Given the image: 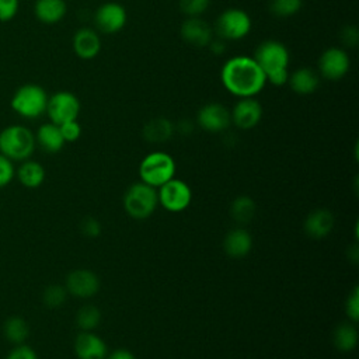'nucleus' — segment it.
<instances>
[{
    "mask_svg": "<svg viewBox=\"0 0 359 359\" xmlns=\"http://www.w3.org/2000/svg\"><path fill=\"white\" fill-rule=\"evenodd\" d=\"M220 80L224 88L238 97H254L266 84V76L257 60L251 56L230 57L220 70Z\"/></svg>",
    "mask_w": 359,
    "mask_h": 359,
    "instance_id": "f257e3e1",
    "label": "nucleus"
},
{
    "mask_svg": "<svg viewBox=\"0 0 359 359\" xmlns=\"http://www.w3.org/2000/svg\"><path fill=\"white\" fill-rule=\"evenodd\" d=\"M266 76V81L273 86H283L289 79L290 55L287 48L275 39L264 41L252 56Z\"/></svg>",
    "mask_w": 359,
    "mask_h": 359,
    "instance_id": "f03ea898",
    "label": "nucleus"
},
{
    "mask_svg": "<svg viewBox=\"0 0 359 359\" xmlns=\"http://www.w3.org/2000/svg\"><path fill=\"white\" fill-rule=\"evenodd\" d=\"M35 149V136L22 125H10L0 132V153L11 161L28 160Z\"/></svg>",
    "mask_w": 359,
    "mask_h": 359,
    "instance_id": "7ed1b4c3",
    "label": "nucleus"
},
{
    "mask_svg": "<svg viewBox=\"0 0 359 359\" xmlns=\"http://www.w3.org/2000/svg\"><path fill=\"white\" fill-rule=\"evenodd\" d=\"M139 175L142 182L158 188L175 175V161L164 151H153L144 156L139 164Z\"/></svg>",
    "mask_w": 359,
    "mask_h": 359,
    "instance_id": "20e7f679",
    "label": "nucleus"
},
{
    "mask_svg": "<svg viewBox=\"0 0 359 359\" xmlns=\"http://www.w3.org/2000/svg\"><path fill=\"white\" fill-rule=\"evenodd\" d=\"M157 206V189L142 181L132 184L123 195V208L126 213L136 220L147 219L153 215Z\"/></svg>",
    "mask_w": 359,
    "mask_h": 359,
    "instance_id": "39448f33",
    "label": "nucleus"
},
{
    "mask_svg": "<svg viewBox=\"0 0 359 359\" xmlns=\"http://www.w3.org/2000/svg\"><path fill=\"white\" fill-rule=\"evenodd\" d=\"M48 95L46 91L36 84H25L20 87L13 98L11 108L24 118L34 119L46 112Z\"/></svg>",
    "mask_w": 359,
    "mask_h": 359,
    "instance_id": "423d86ee",
    "label": "nucleus"
},
{
    "mask_svg": "<svg viewBox=\"0 0 359 359\" xmlns=\"http://www.w3.org/2000/svg\"><path fill=\"white\" fill-rule=\"evenodd\" d=\"M215 29L222 39L237 41L251 31V18L241 8H227L217 17Z\"/></svg>",
    "mask_w": 359,
    "mask_h": 359,
    "instance_id": "0eeeda50",
    "label": "nucleus"
},
{
    "mask_svg": "<svg viewBox=\"0 0 359 359\" xmlns=\"http://www.w3.org/2000/svg\"><path fill=\"white\" fill-rule=\"evenodd\" d=\"M158 205H161L165 210L178 213L185 210L192 201V189L191 187L177 178H171L165 184L157 188Z\"/></svg>",
    "mask_w": 359,
    "mask_h": 359,
    "instance_id": "6e6552de",
    "label": "nucleus"
},
{
    "mask_svg": "<svg viewBox=\"0 0 359 359\" xmlns=\"http://www.w3.org/2000/svg\"><path fill=\"white\" fill-rule=\"evenodd\" d=\"M46 112L50 118V122L56 125L76 121L80 114V101L73 93L59 91L48 98Z\"/></svg>",
    "mask_w": 359,
    "mask_h": 359,
    "instance_id": "1a4fd4ad",
    "label": "nucleus"
},
{
    "mask_svg": "<svg viewBox=\"0 0 359 359\" xmlns=\"http://www.w3.org/2000/svg\"><path fill=\"white\" fill-rule=\"evenodd\" d=\"M128 20L126 10L122 4L108 1L100 6L94 14V22L98 31L104 34H115L121 31Z\"/></svg>",
    "mask_w": 359,
    "mask_h": 359,
    "instance_id": "9d476101",
    "label": "nucleus"
},
{
    "mask_svg": "<svg viewBox=\"0 0 359 359\" xmlns=\"http://www.w3.org/2000/svg\"><path fill=\"white\" fill-rule=\"evenodd\" d=\"M349 56L341 48H328L325 49L318 59L320 74L328 80H339L349 70Z\"/></svg>",
    "mask_w": 359,
    "mask_h": 359,
    "instance_id": "9b49d317",
    "label": "nucleus"
},
{
    "mask_svg": "<svg viewBox=\"0 0 359 359\" xmlns=\"http://www.w3.org/2000/svg\"><path fill=\"white\" fill-rule=\"evenodd\" d=\"M198 125L208 132H223L231 123L230 111L219 102H208L205 104L196 114Z\"/></svg>",
    "mask_w": 359,
    "mask_h": 359,
    "instance_id": "f8f14e48",
    "label": "nucleus"
},
{
    "mask_svg": "<svg viewBox=\"0 0 359 359\" xmlns=\"http://www.w3.org/2000/svg\"><path fill=\"white\" fill-rule=\"evenodd\" d=\"M65 287L67 293L80 299H87L100 290V279L90 269H74L67 275Z\"/></svg>",
    "mask_w": 359,
    "mask_h": 359,
    "instance_id": "ddd939ff",
    "label": "nucleus"
},
{
    "mask_svg": "<svg viewBox=\"0 0 359 359\" xmlns=\"http://www.w3.org/2000/svg\"><path fill=\"white\" fill-rule=\"evenodd\" d=\"M231 122L240 129H252L262 118V105L254 98H240L230 111Z\"/></svg>",
    "mask_w": 359,
    "mask_h": 359,
    "instance_id": "4468645a",
    "label": "nucleus"
},
{
    "mask_svg": "<svg viewBox=\"0 0 359 359\" xmlns=\"http://www.w3.org/2000/svg\"><path fill=\"white\" fill-rule=\"evenodd\" d=\"M74 353L79 359H105L108 348L105 341L91 331H81L74 338Z\"/></svg>",
    "mask_w": 359,
    "mask_h": 359,
    "instance_id": "2eb2a0df",
    "label": "nucleus"
},
{
    "mask_svg": "<svg viewBox=\"0 0 359 359\" xmlns=\"http://www.w3.org/2000/svg\"><path fill=\"white\" fill-rule=\"evenodd\" d=\"M180 32L185 42L198 48L208 46L213 39L212 27L201 17H188L182 22Z\"/></svg>",
    "mask_w": 359,
    "mask_h": 359,
    "instance_id": "dca6fc26",
    "label": "nucleus"
},
{
    "mask_svg": "<svg viewBox=\"0 0 359 359\" xmlns=\"http://www.w3.org/2000/svg\"><path fill=\"white\" fill-rule=\"evenodd\" d=\"M334 224V215L328 209H316L307 215L303 227L309 237L323 238L332 231Z\"/></svg>",
    "mask_w": 359,
    "mask_h": 359,
    "instance_id": "f3484780",
    "label": "nucleus"
},
{
    "mask_svg": "<svg viewBox=\"0 0 359 359\" xmlns=\"http://www.w3.org/2000/svg\"><path fill=\"white\" fill-rule=\"evenodd\" d=\"M74 53L81 59H94L101 50V39L97 31L91 28H80L73 36Z\"/></svg>",
    "mask_w": 359,
    "mask_h": 359,
    "instance_id": "a211bd4d",
    "label": "nucleus"
},
{
    "mask_svg": "<svg viewBox=\"0 0 359 359\" xmlns=\"http://www.w3.org/2000/svg\"><path fill=\"white\" fill-rule=\"evenodd\" d=\"M224 252L231 258H243L252 248V237L244 229L230 230L223 240Z\"/></svg>",
    "mask_w": 359,
    "mask_h": 359,
    "instance_id": "6ab92c4d",
    "label": "nucleus"
},
{
    "mask_svg": "<svg viewBox=\"0 0 359 359\" xmlns=\"http://www.w3.org/2000/svg\"><path fill=\"white\" fill-rule=\"evenodd\" d=\"M287 83L296 94L307 95L318 88L320 77L310 67H299L292 74H289Z\"/></svg>",
    "mask_w": 359,
    "mask_h": 359,
    "instance_id": "aec40b11",
    "label": "nucleus"
},
{
    "mask_svg": "<svg viewBox=\"0 0 359 359\" xmlns=\"http://www.w3.org/2000/svg\"><path fill=\"white\" fill-rule=\"evenodd\" d=\"M35 142L39 143V146L48 151V153H57L65 146V139L60 133V128L56 123H43L39 126L36 132Z\"/></svg>",
    "mask_w": 359,
    "mask_h": 359,
    "instance_id": "412c9836",
    "label": "nucleus"
},
{
    "mask_svg": "<svg viewBox=\"0 0 359 359\" xmlns=\"http://www.w3.org/2000/svg\"><path fill=\"white\" fill-rule=\"evenodd\" d=\"M65 0H36L35 1V15L39 21L45 24H55L60 21L66 14Z\"/></svg>",
    "mask_w": 359,
    "mask_h": 359,
    "instance_id": "4be33fe9",
    "label": "nucleus"
},
{
    "mask_svg": "<svg viewBox=\"0 0 359 359\" xmlns=\"http://www.w3.org/2000/svg\"><path fill=\"white\" fill-rule=\"evenodd\" d=\"M174 133V125L170 119L158 116L150 119L143 126V137L150 143H163Z\"/></svg>",
    "mask_w": 359,
    "mask_h": 359,
    "instance_id": "5701e85b",
    "label": "nucleus"
},
{
    "mask_svg": "<svg viewBox=\"0 0 359 359\" xmlns=\"http://www.w3.org/2000/svg\"><path fill=\"white\" fill-rule=\"evenodd\" d=\"M17 178L25 188H38L45 180V168L34 160H24L17 170Z\"/></svg>",
    "mask_w": 359,
    "mask_h": 359,
    "instance_id": "b1692460",
    "label": "nucleus"
},
{
    "mask_svg": "<svg viewBox=\"0 0 359 359\" xmlns=\"http://www.w3.org/2000/svg\"><path fill=\"white\" fill-rule=\"evenodd\" d=\"M332 342L341 352H351L358 345V331L352 323L339 324L332 334Z\"/></svg>",
    "mask_w": 359,
    "mask_h": 359,
    "instance_id": "393cba45",
    "label": "nucleus"
},
{
    "mask_svg": "<svg viewBox=\"0 0 359 359\" xmlns=\"http://www.w3.org/2000/svg\"><path fill=\"white\" fill-rule=\"evenodd\" d=\"M3 332H4V337L11 344L20 345V344H24L27 341V338L29 335V325L22 317L13 316V317H8L4 321Z\"/></svg>",
    "mask_w": 359,
    "mask_h": 359,
    "instance_id": "a878e982",
    "label": "nucleus"
},
{
    "mask_svg": "<svg viewBox=\"0 0 359 359\" xmlns=\"http://www.w3.org/2000/svg\"><path fill=\"white\" fill-rule=\"evenodd\" d=\"M255 213H257V205L247 195L237 196L230 205V215L233 220L237 223H241V224L250 223L255 216Z\"/></svg>",
    "mask_w": 359,
    "mask_h": 359,
    "instance_id": "bb28decb",
    "label": "nucleus"
},
{
    "mask_svg": "<svg viewBox=\"0 0 359 359\" xmlns=\"http://www.w3.org/2000/svg\"><path fill=\"white\" fill-rule=\"evenodd\" d=\"M101 323V311L93 306H83L76 314V324L81 331H91Z\"/></svg>",
    "mask_w": 359,
    "mask_h": 359,
    "instance_id": "cd10ccee",
    "label": "nucleus"
},
{
    "mask_svg": "<svg viewBox=\"0 0 359 359\" xmlns=\"http://www.w3.org/2000/svg\"><path fill=\"white\" fill-rule=\"evenodd\" d=\"M67 299V290L62 285H49L43 290L42 300L49 309L60 307Z\"/></svg>",
    "mask_w": 359,
    "mask_h": 359,
    "instance_id": "c85d7f7f",
    "label": "nucleus"
},
{
    "mask_svg": "<svg viewBox=\"0 0 359 359\" xmlns=\"http://www.w3.org/2000/svg\"><path fill=\"white\" fill-rule=\"evenodd\" d=\"M303 0H271L269 8L276 17H290L299 13Z\"/></svg>",
    "mask_w": 359,
    "mask_h": 359,
    "instance_id": "c756f323",
    "label": "nucleus"
},
{
    "mask_svg": "<svg viewBox=\"0 0 359 359\" xmlns=\"http://www.w3.org/2000/svg\"><path fill=\"white\" fill-rule=\"evenodd\" d=\"M210 4V0H180V8L188 17H199Z\"/></svg>",
    "mask_w": 359,
    "mask_h": 359,
    "instance_id": "7c9ffc66",
    "label": "nucleus"
},
{
    "mask_svg": "<svg viewBox=\"0 0 359 359\" xmlns=\"http://www.w3.org/2000/svg\"><path fill=\"white\" fill-rule=\"evenodd\" d=\"M345 313L351 321L356 323L359 318V287L355 286L345 303Z\"/></svg>",
    "mask_w": 359,
    "mask_h": 359,
    "instance_id": "2f4dec72",
    "label": "nucleus"
},
{
    "mask_svg": "<svg viewBox=\"0 0 359 359\" xmlns=\"http://www.w3.org/2000/svg\"><path fill=\"white\" fill-rule=\"evenodd\" d=\"M15 175L14 164L10 158L0 153V188L8 185Z\"/></svg>",
    "mask_w": 359,
    "mask_h": 359,
    "instance_id": "473e14b6",
    "label": "nucleus"
},
{
    "mask_svg": "<svg viewBox=\"0 0 359 359\" xmlns=\"http://www.w3.org/2000/svg\"><path fill=\"white\" fill-rule=\"evenodd\" d=\"M101 223L98 222V219L95 217H91V216H87L81 220L80 223V231L88 237V238H95L101 234Z\"/></svg>",
    "mask_w": 359,
    "mask_h": 359,
    "instance_id": "72a5a7b5",
    "label": "nucleus"
},
{
    "mask_svg": "<svg viewBox=\"0 0 359 359\" xmlns=\"http://www.w3.org/2000/svg\"><path fill=\"white\" fill-rule=\"evenodd\" d=\"M59 128H60V133H62L65 142H76L81 136V126L77 122V119L65 122V123L59 125Z\"/></svg>",
    "mask_w": 359,
    "mask_h": 359,
    "instance_id": "f704fd0d",
    "label": "nucleus"
},
{
    "mask_svg": "<svg viewBox=\"0 0 359 359\" xmlns=\"http://www.w3.org/2000/svg\"><path fill=\"white\" fill-rule=\"evenodd\" d=\"M6 359H38V355L31 346L25 344H20L10 351Z\"/></svg>",
    "mask_w": 359,
    "mask_h": 359,
    "instance_id": "c9c22d12",
    "label": "nucleus"
},
{
    "mask_svg": "<svg viewBox=\"0 0 359 359\" xmlns=\"http://www.w3.org/2000/svg\"><path fill=\"white\" fill-rule=\"evenodd\" d=\"M18 10V0H0V21L11 20Z\"/></svg>",
    "mask_w": 359,
    "mask_h": 359,
    "instance_id": "e433bc0d",
    "label": "nucleus"
},
{
    "mask_svg": "<svg viewBox=\"0 0 359 359\" xmlns=\"http://www.w3.org/2000/svg\"><path fill=\"white\" fill-rule=\"evenodd\" d=\"M341 38L346 46H355L359 39V32L355 27H345L341 34Z\"/></svg>",
    "mask_w": 359,
    "mask_h": 359,
    "instance_id": "4c0bfd02",
    "label": "nucleus"
},
{
    "mask_svg": "<svg viewBox=\"0 0 359 359\" xmlns=\"http://www.w3.org/2000/svg\"><path fill=\"white\" fill-rule=\"evenodd\" d=\"M105 359H137V358L130 351L119 348V349H115L111 353H108Z\"/></svg>",
    "mask_w": 359,
    "mask_h": 359,
    "instance_id": "58836bf2",
    "label": "nucleus"
},
{
    "mask_svg": "<svg viewBox=\"0 0 359 359\" xmlns=\"http://www.w3.org/2000/svg\"><path fill=\"white\" fill-rule=\"evenodd\" d=\"M210 49H212V52H215V53H220V52H223L226 48H224V45H223V42H220V41H213L212 39V42L208 45Z\"/></svg>",
    "mask_w": 359,
    "mask_h": 359,
    "instance_id": "ea45409f",
    "label": "nucleus"
},
{
    "mask_svg": "<svg viewBox=\"0 0 359 359\" xmlns=\"http://www.w3.org/2000/svg\"><path fill=\"white\" fill-rule=\"evenodd\" d=\"M187 123H188L187 121H184V122L180 123V130H181L182 133H189V132L192 130V125H187Z\"/></svg>",
    "mask_w": 359,
    "mask_h": 359,
    "instance_id": "a19ab883",
    "label": "nucleus"
}]
</instances>
